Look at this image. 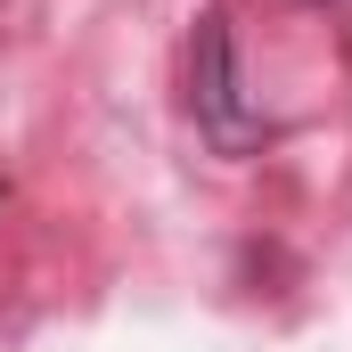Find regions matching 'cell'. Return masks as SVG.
I'll use <instances>...</instances> for the list:
<instances>
[{
  "mask_svg": "<svg viewBox=\"0 0 352 352\" xmlns=\"http://www.w3.org/2000/svg\"><path fill=\"white\" fill-rule=\"evenodd\" d=\"M197 123L238 148L246 140V115H238V66H230V16H205L197 25Z\"/></svg>",
  "mask_w": 352,
  "mask_h": 352,
  "instance_id": "6da1fadb",
  "label": "cell"
}]
</instances>
